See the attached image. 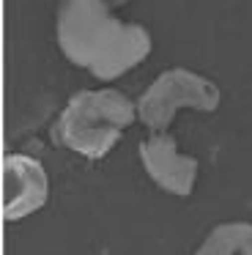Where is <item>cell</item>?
I'll return each instance as SVG.
<instances>
[{"label":"cell","mask_w":252,"mask_h":255,"mask_svg":"<svg viewBox=\"0 0 252 255\" xmlns=\"http://www.w3.org/2000/svg\"><path fill=\"white\" fill-rule=\"evenodd\" d=\"M140 162L145 167L148 178L164 192L175 198H189L197 181V159L189 154H181L175 137L167 132H153L148 140L140 143Z\"/></svg>","instance_id":"cell-5"},{"label":"cell","mask_w":252,"mask_h":255,"mask_svg":"<svg viewBox=\"0 0 252 255\" xmlns=\"http://www.w3.org/2000/svg\"><path fill=\"white\" fill-rule=\"evenodd\" d=\"M195 255H252V222H222L217 225Z\"/></svg>","instance_id":"cell-6"},{"label":"cell","mask_w":252,"mask_h":255,"mask_svg":"<svg viewBox=\"0 0 252 255\" xmlns=\"http://www.w3.org/2000/svg\"><path fill=\"white\" fill-rule=\"evenodd\" d=\"M55 39L66 61L96 80H118L151 55V33L113 14L107 0H60Z\"/></svg>","instance_id":"cell-1"},{"label":"cell","mask_w":252,"mask_h":255,"mask_svg":"<svg viewBox=\"0 0 252 255\" xmlns=\"http://www.w3.org/2000/svg\"><path fill=\"white\" fill-rule=\"evenodd\" d=\"M222 102L217 83L192 69H167L162 72L137 99V118L151 132H164L178 110L214 113Z\"/></svg>","instance_id":"cell-3"},{"label":"cell","mask_w":252,"mask_h":255,"mask_svg":"<svg viewBox=\"0 0 252 255\" xmlns=\"http://www.w3.org/2000/svg\"><path fill=\"white\" fill-rule=\"evenodd\" d=\"M134 118L137 102H131L121 91H80L66 102L52 134L63 148L85 159H102L121 140L124 129L134 124Z\"/></svg>","instance_id":"cell-2"},{"label":"cell","mask_w":252,"mask_h":255,"mask_svg":"<svg viewBox=\"0 0 252 255\" xmlns=\"http://www.w3.org/2000/svg\"><path fill=\"white\" fill-rule=\"evenodd\" d=\"M49 178L38 159L25 154L3 156V220L19 222L47 203Z\"/></svg>","instance_id":"cell-4"},{"label":"cell","mask_w":252,"mask_h":255,"mask_svg":"<svg viewBox=\"0 0 252 255\" xmlns=\"http://www.w3.org/2000/svg\"><path fill=\"white\" fill-rule=\"evenodd\" d=\"M107 3H110V6H113V8H118V6H126L129 0H107Z\"/></svg>","instance_id":"cell-7"}]
</instances>
